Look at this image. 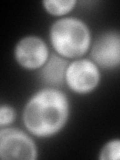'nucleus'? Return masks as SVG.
Listing matches in <instances>:
<instances>
[{
	"mask_svg": "<svg viewBox=\"0 0 120 160\" xmlns=\"http://www.w3.org/2000/svg\"><path fill=\"white\" fill-rule=\"evenodd\" d=\"M49 41L54 51L65 59H78L90 51L91 30L86 22L77 17L56 19L49 28Z\"/></svg>",
	"mask_w": 120,
	"mask_h": 160,
	"instance_id": "nucleus-2",
	"label": "nucleus"
},
{
	"mask_svg": "<svg viewBox=\"0 0 120 160\" xmlns=\"http://www.w3.org/2000/svg\"><path fill=\"white\" fill-rule=\"evenodd\" d=\"M100 160H120V138L110 139L99 151Z\"/></svg>",
	"mask_w": 120,
	"mask_h": 160,
	"instance_id": "nucleus-9",
	"label": "nucleus"
},
{
	"mask_svg": "<svg viewBox=\"0 0 120 160\" xmlns=\"http://www.w3.org/2000/svg\"><path fill=\"white\" fill-rule=\"evenodd\" d=\"M101 81V71L90 58H78L70 61L65 74V85L76 94H89Z\"/></svg>",
	"mask_w": 120,
	"mask_h": 160,
	"instance_id": "nucleus-4",
	"label": "nucleus"
},
{
	"mask_svg": "<svg viewBox=\"0 0 120 160\" xmlns=\"http://www.w3.org/2000/svg\"><path fill=\"white\" fill-rule=\"evenodd\" d=\"M70 116V101L60 88L43 87L25 103L22 120L27 132L38 138H50L66 126Z\"/></svg>",
	"mask_w": 120,
	"mask_h": 160,
	"instance_id": "nucleus-1",
	"label": "nucleus"
},
{
	"mask_svg": "<svg viewBox=\"0 0 120 160\" xmlns=\"http://www.w3.org/2000/svg\"><path fill=\"white\" fill-rule=\"evenodd\" d=\"M76 0H44L43 8L48 14L56 17H65L75 8Z\"/></svg>",
	"mask_w": 120,
	"mask_h": 160,
	"instance_id": "nucleus-8",
	"label": "nucleus"
},
{
	"mask_svg": "<svg viewBox=\"0 0 120 160\" xmlns=\"http://www.w3.org/2000/svg\"><path fill=\"white\" fill-rule=\"evenodd\" d=\"M89 53L90 59L100 69L120 68V31L108 30L100 33L92 41Z\"/></svg>",
	"mask_w": 120,
	"mask_h": 160,
	"instance_id": "nucleus-5",
	"label": "nucleus"
},
{
	"mask_svg": "<svg viewBox=\"0 0 120 160\" xmlns=\"http://www.w3.org/2000/svg\"><path fill=\"white\" fill-rule=\"evenodd\" d=\"M50 57L47 43L36 35H27L18 40L14 47V58L20 67L39 70Z\"/></svg>",
	"mask_w": 120,
	"mask_h": 160,
	"instance_id": "nucleus-6",
	"label": "nucleus"
},
{
	"mask_svg": "<svg viewBox=\"0 0 120 160\" xmlns=\"http://www.w3.org/2000/svg\"><path fill=\"white\" fill-rule=\"evenodd\" d=\"M68 64V60L57 53L50 54L47 62L39 69L40 81L45 87L61 88L65 85V74Z\"/></svg>",
	"mask_w": 120,
	"mask_h": 160,
	"instance_id": "nucleus-7",
	"label": "nucleus"
},
{
	"mask_svg": "<svg viewBox=\"0 0 120 160\" xmlns=\"http://www.w3.org/2000/svg\"><path fill=\"white\" fill-rule=\"evenodd\" d=\"M0 158L36 160L38 148L31 134L10 126L0 129Z\"/></svg>",
	"mask_w": 120,
	"mask_h": 160,
	"instance_id": "nucleus-3",
	"label": "nucleus"
},
{
	"mask_svg": "<svg viewBox=\"0 0 120 160\" xmlns=\"http://www.w3.org/2000/svg\"><path fill=\"white\" fill-rule=\"evenodd\" d=\"M16 118V111L9 104H2L0 107V127L10 126Z\"/></svg>",
	"mask_w": 120,
	"mask_h": 160,
	"instance_id": "nucleus-10",
	"label": "nucleus"
}]
</instances>
